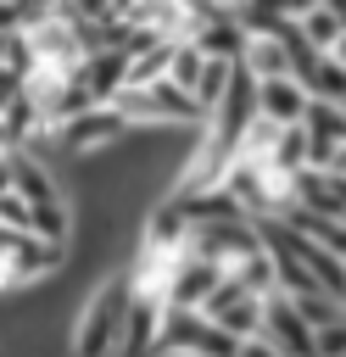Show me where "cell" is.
<instances>
[{
  "label": "cell",
  "instance_id": "cell-6",
  "mask_svg": "<svg viewBox=\"0 0 346 357\" xmlns=\"http://www.w3.org/2000/svg\"><path fill=\"white\" fill-rule=\"evenodd\" d=\"M11 195H22L28 206H61L56 173H50V162L33 156V151H11Z\"/></svg>",
  "mask_w": 346,
  "mask_h": 357
},
{
  "label": "cell",
  "instance_id": "cell-2",
  "mask_svg": "<svg viewBox=\"0 0 346 357\" xmlns=\"http://www.w3.org/2000/svg\"><path fill=\"white\" fill-rule=\"evenodd\" d=\"M262 312H268V301H262V296H251V290H240L234 279H223V284L212 290V301L201 307V318H206V324H218L234 346H246V340H257V335H262Z\"/></svg>",
  "mask_w": 346,
  "mask_h": 357
},
{
  "label": "cell",
  "instance_id": "cell-14",
  "mask_svg": "<svg viewBox=\"0 0 346 357\" xmlns=\"http://www.w3.org/2000/svg\"><path fill=\"white\" fill-rule=\"evenodd\" d=\"M11 195V156H0V201Z\"/></svg>",
  "mask_w": 346,
  "mask_h": 357
},
{
  "label": "cell",
  "instance_id": "cell-7",
  "mask_svg": "<svg viewBox=\"0 0 346 357\" xmlns=\"http://www.w3.org/2000/svg\"><path fill=\"white\" fill-rule=\"evenodd\" d=\"M290 22H296L301 45L324 56V50L340 39V28H346V6H296V11H290Z\"/></svg>",
  "mask_w": 346,
  "mask_h": 357
},
{
  "label": "cell",
  "instance_id": "cell-4",
  "mask_svg": "<svg viewBox=\"0 0 346 357\" xmlns=\"http://www.w3.org/2000/svg\"><path fill=\"white\" fill-rule=\"evenodd\" d=\"M307 112H313V95L301 89V78H268V84H257V117H268L279 128H296V123H307Z\"/></svg>",
  "mask_w": 346,
  "mask_h": 357
},
{
  "label": "cell",
  "instance_id": "cell-8",
  "mask_svg": "<svg viewBox=\"0 0 346 357\" xmlns=\"http://www.w3.org/2000/svg\"><path fill=\"white\" fill-rule=\"evenodd\" d=\"M201 73H206V56H201V45H173V67H167V84H173V89H184V95H195Z\"/></svg>",
  "mask_w": 346,
  "mask_h": 357
},
{
  "label": "cell",
  "instance_id": "cell-5",
  "mask_svg": "<svg viewBox=\"0 0 346 357\" xmlns=\"http://www.w3.org/2000/svg\"><path fill=\"white\" fill-rule=\"evenodd\" d=\"M223 279H229L223 268H212V262H195V257H184V262H179V273H173V284H167V307H173V312H201V307L212 301V290H218Z\"/></svg>",
  "mask_w": 346,
  "mask_h": 357
},
{
  "label": "cell",
  "instance_id": "cell-13",
  "mask_svg": "<svg viewBox=\"0 0 346 357\" xmlns=\"http://www.w3.org/2000/svg\"><path fill=\"white\" fill-rule=\"evenodd\" d=\"M324 56H329V61H335V67H340V73H346V28H340V39H335V45H329V50H324Z\"/></svg>",
  "mask_w": 346,
  "mask_h": 357
},
{
  "label": "cell",
  "instance_id": "cell-1",
  "mask_svg": "<svg viewBox=\"0 0 346 357\" xmlns=\"http://www.w3.org/2000/svg\"><path fill=\"white\" fill-rule=\"evenodd\" d=\"M128 307H134V284L123 279H100L89 290V301L78 307V324L67 335L73 357H123V329H128Z\"/></svg>",
  "mask_w": 346,
  "mask_h": 357
},
{
  "label": "cell",
  "instance_id": "cell-15",
  "mask_svg": "<svg viewBox=\"0 0 346 357\" xmlns=\"http://www.w3.org/2000/svg\"><path fill=\"white\" fill-rule=\"evenodd\" d=\"M340 312H346V301H340Z\"/></svg>",
  "mask_w": 346,
  "mask_h": 357
},
{
  "label": "cell",
  "instance_id": "cell-10",
  "mask_svg": "<svg viewBox=\"0 0 346 357\" xmlns=\"http://www.w3.org/2000/svg\"><path fill=\"white\" fill-rule=\"evenodd\" d=\"M318 357H346V318L318 329Z\"/></svg>",
  "mask_w": 346,
  "mask_h": 357
},
{
  "label": "cell",
  "instance_id": "cell-12",
  "mask_svg": "<svg viewBox=\"0 0 346 357\" xmlns=\"http://www.w3.org/2000/svg\"><path fill=\"white\" fill-rule=\"evenodd\" d=\"M324 173H329V178H346V145H335V156H329Z\"/></svg>",
  "mask_w": 346,
  "mask_h": 357
},
{
  "label": "cell",
  "instance_id": "cell-9",
  "mask_svg": "<svg viewBox=\"0 0 346 357\" xmlns=\"http://www.w3.org/2000/svg\"><path fill=\"white\" fill-rule=\"evenodd\" d=\"M290 301H296V312H301V324H307L313 335L346 318V312H340V301H329V296H318V290H313V296H290Z\"/></svg>",
  "mask_w": 346,
  "mask_h": 357
},
{
  "label": "cell",
  "instance_id": "cell-11",
  "mask_svg": "<svg viewBox=\"0 0 346 357\" xmlns=\"http://www.w3.org/2000/svg\"><path fill=\"white\" fill-rule=\"evenodd\" d=\"M234 357H279V351H273V340H262V335H257V340H246Z\"/></svg>",
  "mask_w": 346,
  "mask_h": 357
},
{
  "label": "cell",
  "instance_id": "cell-3",
  "mask_svg": "<svg viewBox=\"0 0 346 357\" xmlns=\"http://www.w3.org/2000/svg\"><path fill=\"white\" fill-rule=\"evenodd\" d=\"M262 340H273V351H279V357H318V335L301 324V312H296V301H290V296H268Z\"/></svg>",
  "mask_w": 346,
  "mask_h": 357
}]
</instances>
